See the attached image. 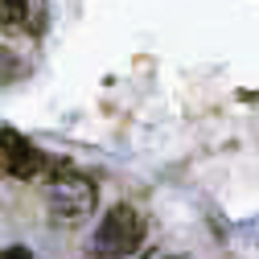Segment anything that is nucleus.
I'll return each mask as SVG.
<instances>
[{
	"mask_svg": "<svg viewBox=\"0 0 259 259\" xmlns=\"http://www.w3.org/2000/svg\"><path fill=\"white\" fill-rule=\"evenodd\" d=\"M50 169H58V165L41 148H33L21 132H13V127H0V173H9L17 181H33V177H41Z\"/></svg>",
	"mask_w": 259,
	"mask_h": 259,
	"instance_id": "7ed1b4c3",
	"label": "nucleus"
},
{
	"mask_svg": "<svg viewBox=\"0 0 259 259\" xmlns=\"http://www.w3.org/2000/svg\"><path fill=\"white\" fill-rule=\"evenodd\" d=\"M46 202H50V218H54V222L74 226V222L91 218L95 202H99V189H95L91 177L62 169V173H54L50 185H46Z\"/></svg>",
	"mask_w": 259,
	"mask_h": 259,
	"instance_id": "f03ea898",
	"label": "nucleus"
},
{
	"mask_svg": "<svg viewBox=\"0 0 259 259\" xmlns=\"http://www.w3.org/2000/svg\"><path fill=\"white\" fill-rule=\"evenodd\" d=\"M152 259H156V255H152ZM160 259H165V255H160Z\"/></svg>",
	"mask_w": 259,
	"mask_h": 259,
	"instance_id": "423d86ee",
	"label": "nucleus"
},
{
	"mask_svg": "<svg viewBox=\"0 0 259 259\" xmlns=\"http://www.w3.org/2000/svg\"><path fill=\"white\" fill-rule=\"evenodd\" d=\"M144 243V214L136 206H111L99 222V231H95L91 239V255L95 259H127V255H136Z\"/></svg>",
	"mask_w": 259,
	"mask_h": 259,
	"instance_id": "f257e3e1",
	"label": "nucleus"
},
{
	"mask_svg": "<svg viewBox=\"0 0 259 259\" xmlns=\"http://www.w3.org/2000/svg\"><path fill=\"white\" fill-rule=\"evenodd\" d=\"M25 17V0H0V21L5 25H17Z\"/></svg>",
	"mask_w": 259,
	"mask_h": 259,
	"instance_id": "20e7f679",
	"label": "nucleus"
},
{
	"mask_svg": "<svg viewBox=\"0 0 259 259\" xmlns=\"http://www.w3.org/2000/svg\"><path fill=\"white\" fill-rule=\"evenodd\" d=\"M0 259H33V255H29V247H5Z\"/></svg>",
	"mask_w": 259,
	"mask_h": 259,
	"instance_id": "39448f33",
	"label": "nucleus"
}]
</instances>
